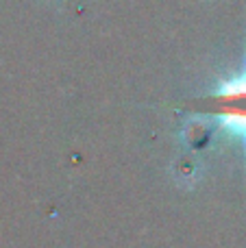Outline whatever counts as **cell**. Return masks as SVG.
Returning a JSON list of instances; mask_svg holds the SVG:
<instances>
[{
    "mask_svg": "<svg viewBox=\"0 0 246 248\" xmlns=\"http://www.w3.org/2000/svg\"><path fill=\"white\" fill-rule=\"evenodd\" d=\"M205 116H212L225 135L246 146V68L222 78L209 96L200 98Z\"/></svg>",
    "mask_w": 246,
    "mask_h": 248,
    "instance_id": "obj_1",
    "label": "cell"
}]
</instances>
